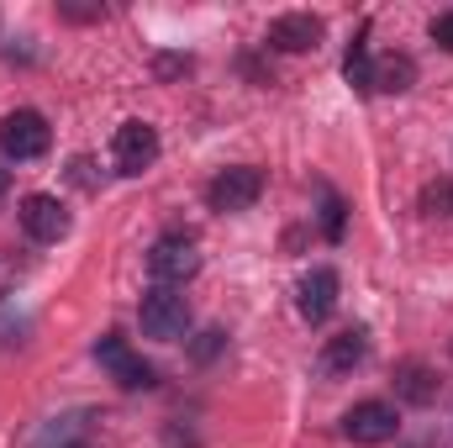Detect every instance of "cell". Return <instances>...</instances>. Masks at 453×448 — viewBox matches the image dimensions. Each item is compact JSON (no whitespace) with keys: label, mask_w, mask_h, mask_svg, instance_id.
<instances>
[{"label":"cell","mask_w":453,"mask_h":448,"mask_svg":"<svg viewBox=\"0 0 453 448\" xmlns=\"http://www.w3.org/2000/svg\"><path fill=\"white\" fill-rule=\"evenodd\" d=\"M137 322H142L148 337L174 343V337H185V328H190V301H185L174 285H153V290L142 296V306H137Z\"/></svg>","instance_id":"cell-1"},{"label":"cell","mask_w":453,"mask_h":448,"mask_svg":"<svg viewBox=\"0 0 453 448\" xmlns=\"http://www.w3.org/2000/svg\"><path fill=\"white\" fill-rule=\"evenodd\" d=\"M48 143H53V132H48V121L37 112H11L0 121V148H5V158H42L48 153Z\"/></svg>","instance_id":"cell-2"},{"label":"cell","mask_w":453,"mask_h":448,"mask_svg":"<svg viewBox=\"0 0 453 448\" xmlns=\"http://www.w3.org/2000/svg\"><path fill=\"white\" fill-rule=\"evenodd\" d=\"M395 406L390 401H358L348 417H342V433H348V444H364V448H374V444H390L395 438Z\"/></svg>","instance_id":"cell-3"},{"label":"cell","mask_w":453,"mask_h":448,"mask_svg":"<svg viewBox=\"0 0 453 448\" xmlns=\"http://www.w3.org/2000/svg\"><path fill=\"white\" fill-rule=\"evenodd\" d=\"M111 158L121 174H142L153 158H158V132L148 121H121L111 137Z\"/></svg>","instance_id":"cell-4"},{"label":"cell","mask_w":453,"mask_h":448,"mask_svg":"<svg viewBox=\"0 0 453 448\" xmlns=\"http://www.w3.org/2000/svg\"><path fill=\"white\" fill-rule=\"evenodd\" d=\"M148 269H153L158 285H185V280L201 269V253H196L190 237H158L153 253H148Z\"/></svg>","instance_id":"cell-5"},{"label":"cell","mask_w":453,"mask_h":448,"mask_svg":"<svg viewBox=\"0 0 453 448\" xmlns=\"http://www.w3.org/2000/svg\"><path fill=\"white\" fill-rule=\"evenodd\" d=\"M211 212H248L258 196H264V174L258 169H248V164H237V169H222L217 180H211Z\"/></svg>","instance_id":"cell-6"},{"label":"cell","mask_w":453,"mask_h":448,"mask_svg":"<svg viewBox=\"0 0 453 448\" xmlns=\"http://www.w3.org/2000/svg\"><path fill=\"white\" fill-rule=\"evenodd\" d=\"M322 16H311V11H290V16H274V27H269V48H280V53H311L317 42H322Z\"/></svg>","instance_id":"cell-7"},{"label":"cell","mask_w":453,"mask_h":448,"mask_svg":"<svg viewBox=\"0 0 453 448\" xmlns=\"http://www.w3.org/2000/svg\"><path fill=\"white\" fill-rule=\"evenodd\" d=\"M96 359L111 369L127 390H148V385H153V364H142V359L127 348V337H116V333L101 337V343H96Z\"/></svg>","instance_id":"cell-8"},{"label":"cell","mask_w":453,"mask_h":448,"mask_svg":"<svg viewBox=\"0 0 453 448\" xmlns=\"http://www.w3.org/2000/svg\"><path fill=\"white\" fill-rule=\"evenodd\" d=\"M21 227L37 237V243H58L69 232V212L58 196H27L21 201Z\"/></svg>","instance_id":"cell-9"},{"label":"cell","mask_w":453,"mask_h":448,"mask_svg":"<svg viewBox=\"0 0 453 448\" xmlns=\"http://www.w3.org/2000/svg\"><path fill=\"white\" fill-rule=\"evenodd\" d=\"M338 306V269H311L301 280V317L306 322H327Z\"/></svg>","instance_id":"cell-10"},{"label":"cell","mask_w":453,"mask_h":448,"mask_svg":"<svg viewBox=\"0 0 453 448\" xmlns=\"http://www.w3.org/2000/svg\"><path fill=\"white\" fill-rule=\"evenodd\" d=\"M364 353H369V337L358 333H338V337H327V348H322V369L327 375H348L353 364H364Z\"/></svg>","instance_id":"cell-11"},{"label":"cell","mask_w":453,"mask_h":448,"mask_svg":"<svg viewBox=\"0 0 453 448\" xmlns=\"http://www.w3.org/2000/svg\"><path fill=\"white\" fill-rule=\"evenodd\" d=\"M411 80H417V64H411L406 53H385V58L374 64V74H369V90L401 96V90H411Z\"/></svg>","instance_id":"cell-12"},{"label":"cell","mask_w":453,"mask_h":448,"mask_svg":"<svg viewBox=\"0 0 453 448\" xmlns=\"http://www.w3.org/2000/svg\"><path fill=\"white\" fill-rule=\"evenodd\" d=\"M395 390H401V401H411V406H427V401L438 396V375H433L427 364H406V369L395 375Z\"/></svg>","instance_id":"cell-13"},{"label":"cell","mask_w":453,"mask_h":448,"mask_svg":"<svg viewBox=\"0 0 453 448\" xmlns=\"http://www.w3.org/2000/svg\"><path fill=\"white\" fill-rule=\"evenodd\" d=\"M342 74H348V85L369 90V74H374V64H369V48H364V37L348 48V64H342Z\"/></svg>","instance_id":"cell-14"},{"label":"cell","mask_w":453,"mask_h":448,"mask_svg":"<svg viewBox=\"0 0 453 448\" xmlns=\"http://www.w3.org/2000/svg\"><path fill=\"white\" fill-rule=\"evenodd\" d=\"M322 227H327V237H342V201H338V196H327V212H322Z\"/></svg>","instance_id":"cell-15"},{"label":"cell","mask_w":453,"mask_h":448,"mask_svg":"<svg viewBox=\"0 0 453 448\" xmlns=\"http://www.w3.org/2000/svg\"><path fill=\"white\" fill-rule=\"evenodd\" d=\"M433 42H438V48H449V53H453V11H443V16L433 21Z\"/></svg>","instance_id":"cell-16"},{"label":"cell","mask_w":453,"mask_h":448,"mask_svg":"<svg viewBox=\"0 0 453 448\" xmlns=\"http://www.w3.org/2000/svg\"><path fill=\"white\" fill-rule=\"evenodd\" d=\"M185 64H190V58H158V74H180Z\"/></svg>","instance_id":"cell-17"},{"label":"cell","mask_w":453,"mask_h":448,"mask_svg":"<svg viewBox=\"0 0 453 448\" xmlns=\"http://www.w3.org/2000/svg\"><path fill=\"white\" fill-rule=\"evenodd\" d=\"M0 196H5V169H0Z\"/></svg>","instance_id":"cell-18"}]
</instances>
